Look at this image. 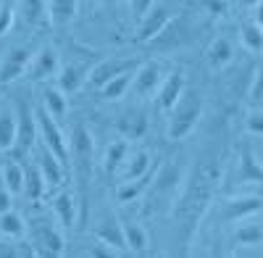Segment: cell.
Instances as JSON below:
<instances>
[{
    "label": "cell",
    "instance_id": "obj_18",
    "mask_svg": "<svg viewBox=\"0 0 263 258\" xmlns=\"http://www.w3.org/2000/svg\"><path fill=\"white\" fill-rule=\"evenodd\" d=\"M156 169H158V161L153 163L142 177H137V179H126V182H119V187L114 190V200H116L119 206H129V203L140 200V198L145 195V190H147L150 179L156 177Z\"/></svg>",
    "mask_w": 263,
    "mask_h": 258
},
{
    "label": "cell",
    "instance_id": "obj_27",
    "mask_svg": "<svg viewBox=\"0 0 263 258\" xmlns=\"http://www.w3.org/2000/svg\"><path fill=\"white\" fill-rule=\"evenodd\" d=\"M121 229H124V243H126V248L132 253H137V255L147 253V232H145V227L140 222L129 219V222L121 224Z\"/></svg>",
    "mask_w": 263,
    "mask_h": 258
},
{
    "label": "cell",
    "instance_id": "obj_14",
    "mask_svg": "<svg viewBox=\"0 0 263 258\" xmlns=\"http://www.w3.org/2000/svg\"><path fill=\"white\" fill-rule=\"evenodd\" d=\"M184 87H187V74H184V69H171V71H166L163 82L158 84V90H156V105H158L163 114H168V111L174 108V103L179 100V95H182Z\"/></svg>",
    "mask_w": 263,
    "mask_h": 258
},
{
    "label": "cell",
    "instance_id": "obj_12",
    "mask_svg": "<svg viewBox=\"0 0 263 258\" xmlns=\"http://www.w3.org/2000/svg\"><path fill=\"white\" fill-rule=\"evenodd\" d=\"M260 208H263V198L258 192H250V195H229L221 206V222L250 219L255 213H260Z\"/></svg>",
    "mask_w": 263,
    "mask_h": 258
},
{
    "label": "cell",
    "instance_id": "obj_40",
    "mask_svg": "<svg viewBox=\"0 0 263 258\" xmlns=\"http://www.w3.org/2000/svg\"><path fill=\"white\" fill-rule=\"evenodd\" d=\"M13 27V3L6 0V3H0V37L8 34Z\"/></svg>",
    "mask_w": 263,
    "mask_h": 258
},
{
    "label": "cell",
    "instance_id": "obj_25",
    "mask_svg": "<svg viewBox=\"0 0 263 258\" xmlns=\"http://www.w3.org/2000/svg\"><path fill=\"white\" fill-rule=\"evenodd\" d=\"M0 234H3L6 240H21L27 234V222L21 216L18 211L8 208L0 213Z\"/></svg>",
    "mask_w": 263,
    "mask_h": 258
},
{
    "label": "cell",
    "instance_id": "obj_30",
    "mask_svg": "<svg viewBox=\"0 0 263 258\" xmlns=\"http://www.w3.org/2000/svg\"><path fill=\"white\" fill-rule=\"evenodd\" d=\"M0 179H3L6 190L13 195H21L24 192V166H21L18 161H8L0 166Z\"/></svg>",
    "mask_w": 263,
    "mask_h": 258
},
{
    "label": "cell",
    "instance_id": "obj_31",
    "mask_svg": "<svg viewBox=\"0 0 263 258\" xmlns=\"http://www.w3.org/2000/svg\"><path fill=\"white\" fill-rule=\"evenodd\" d=\"M135 71H137V69L124 71V74L114 77L111 82H105L103 87L98 90V95H100L103 100H121V98L129 93V87H132V77H135Z\"/></svg>",
    "mask_w": 263,
    "mask_h": 258
},
{
    "label": "cell",
    "instance_id": "obj_21",
    "mask_svg": "<svg viewBox=\"0 0 263 258\" xmlns=\"http://www.w3.org/2000/svg\"><path fill=\"white\" fill-rule=\"evenodd\" d=\"M53 211H55V216H58L63 229H74L77 227L79 208H77V195L71 190H61L58 195L53 198Z\"/></svg>",
    "mask_w": 263,
    "mask_h": 258
},
{
    "label": "cell",
    "instance_id": "obj_48",
    "mask_svg": "<svg viewBox=\"0 0 263 258\" xmlns=\"http://www.w3.org/2000/svg\"><path fill=\"white\" fill-rule=\"evenodd\" d=\"M137 3V0H126V6H129V11H132V6H135Z\"/></svg>",
    "mask_w": 263,
    "mask_h": 258
},
{
    "label": "cell",
    "instance_id": "obj_19",
    "mask_svg": "<svg viewBox=\"0 0 263 258\" xmlns=\"http://www.w3.org/2000/svg\"><path fill=\"white\" fill-rule=\"evenodd\" d=\"M237 182L242 185H260L263 182V163L258 161L253 145L245 140L239 150V163H237Z\"/></svg>",
    "mask_w": 263,
    "mask_h": 258
},
{
    "label": "cell",
    "instance_id": "obj_45",
    "mask_svg": "<svg viewBox=\"0 0 263 258\" xmlns=\"http://www.w3.org/2000/svg\"><path fill=\"white\" fill-rule=\"evenodd\" d=\"M92 8H119L121 0H90Z\"/></svg>",
    "mask_w": 263,
    "mask_h": 258
},
{
    "label": "cell",
    "instance_id": "obj_9",
    "mask_svg": "<svg viewBox=\"0 0 263 258\" xmlns=\"http://www.w3.org/2000/svg\"><path fill=\"white\" fill-rule=\"evenodd\" d=\"M177 13L174 11L168 3H161V0H156V3H153L140 19H137V29H135V42H147L156 37L168 21H171V16Z\"/></svg>",
    "mask_w": 263,
    "mask_h": 258
},
{
    "label": "cell",
    "instance_id": "obj_3",
    "mask_svg": "<svg viewBox=\"0 0 263 258\" xmlns=\"http://www.w3.org/2000/svg\"><path fill=\"white\" fill-rule=\"evenodd\" d=\"M184 174H187L184 158H168L158 163L156 177L150 179L145 195H142V216H156V213L168 211L174 200H177V195L182 192Z\"/></svg>",
    "mask_w": 263,
    "mask_h": 258
},
{
    "label": "cell",
    "instance_id": "obj_34",
    "mask_svg": "<svg viewBox=\"0 0 263 258\" xmlns=\"http://www.w3.org/2000/svg\"><path fill=\"white\" fill-rule=\"evenodd\" d=\"M232 234H234V245H242V248H248V245H260V243H263V227H260L258 222L239 224Z\"/></svg>",
    "mask_w": 263,
    "mask_h": 258
},
{
    "label": "cell",
    "instance_id": "obj_41",
    "mask_svg": "<svg viewBox=\"0 0 263 258\" xmlns=\"http://www.w3.org/2000/svg\"><path fill=\"white\" fill-rule=\"evenodd\" d=\"M208 258H227V248H224V237L221 234H213L211 237V253H208Z\"/></svg>",
    "mask_w": 263,
    "mask_h": 258
},
{
    "label": "cell",
    "instance_id": "obj_43",
    "mask_svg": "<svg viewBox=\"0 0 263 258\" xmlns=\"http://www.w3.org/2000/svg\"><path fill=\"white\" fill-rule=\"evenodd\" d=\"M0 258H18V248L11 240H3L0 243Z\"/></svg>",
    "mask_w": 263,
    "mask_h": 258
},
{
    "label": "cell",
    "instance_id": "obj_37",
    "mask_svg": "<svg viewBox=\"0 0 263 258\" xmlns=\"http://www.w3.org/2000/svg\"><path fill=\"white\" fill-rule=\"evenodd\" d=\"M260 98H263V66H255L253 69V79H250V87H248V103H250V108L260 105Z\"/></svg>",
    "mask_w": 263,
    "mask_h": 258
},
{
    "label": "cell",
    "instance_id": "obj_13",
    "mask_svg": "<svg viewBox=\"0 0 263 258\" xmlns=\"http://www.w3.org/2000/svg\"><path fill=\"white\" fill-rule=\"evenodd\" d=\"M32 45H18V48H11L3 61H0V84H8V82H16L18 77H24L29 63H32Z\"/></svg>",
    "mask_w": 263,
    "mask_h": 258
},
{
    "label": "cell",
    "instance_id": "obj_15",
    "mask_svg": "<svg viewBox=\"0 0 263 258\" xmlns=\"http://www.w3.org/2000/svg\"><path fill=\"white\" fill-rule=\"evenodd\" d=\"M58 69H61V53H58V48L55 45H45L40 53L32 56L27 77H29V82H45V79L55 77Z\"/></svg>",
    "mask_w": 263,
    "mask_h": 258
},
{
    "label": "cell",
    "instance_id": "obj_1",
    "mask_svg": "<svg viewBox=\"0 0 263 258\" xmlns=\"http://www.w3.org/2000/svg\"><path fill=\"white\" fill-rule=\"evenodd\" d=\"M224 179V156L218 150H205L200 158H195L187 166L182 192L171 206V222H174V237H171V255L174 258H190L192 240L200 229L203 216L211 211L218 187Z\"/></svg>",
    "mask_w": 263,
    "mask_h": 258
},
{
    "label": "cell",
    "instance_id": "obj_2",
    "mask_svg": "<svg viewBox=\"0 0 263 258\" xmlns=\"http://www.w3.org/2000/svg\"><path fill=\"white\" fill-rule=\"evenodd\" d=\"M69 163H74V179H77V192H79L77 227H84L87 216H90V190H92V179H95V137L84 121H77L71 126Z\"/></svg>",
    "mask_w": 263,
    "mask_h": 258
},
{
    "label": "cell",
    "instance_id": "obj_5",
    "mask_svg": "<svg viewBox=\"0 0 263 258\" xmlns=\"http://www.w3.org/2000/svg\"><path fill=\"white\" fill-rule=\"evenodd\" d=\"M29 248L34 250L37 258H63L66 250V237L61 234V229L48 222V219H34L29 222Z\"/></svg>",
    "mask_w": 263,
    "mask_h": 258
},
{
    "label": "cell",
    "instance_id": "obj_24",
    "mask_svg": "<svg viewBox=\"0 0 263 258\" xmlns=\"http://www.w3.org/2000/svg\"><path fill=\"white\" fill-rule=\"evenodd\" d=\"M153 163H156V161H153V156L147 153V150H135V153L126 156V161H124V166H121V171H119V177H121V182L137 179V177L145 174Z\"/></svg>",
    "mask_w": 263,
    "mask_h": 258
},
{
    "label": "cell",
    "instance_id": "obj_49",
    "mask_svg": "<svg viewBox=\"0 0 263 258\" xmlns=\"http://www.w3.org/2000/svg\"><path fill=\"white\" fill-rule=\"evenodd\" d=\"M227 3H232V0H227Z\"/></svg>",
    "mask_w": 263,
    "mask_h": 258
},
{
    "label": "cell",
    "instance_id": "obj_23",
    "mask_svg": "<svg viewBox=\"0 0 263 258\" xmlns=\"http://www.w3.org/2000/svg\"><path fill=\"white\" fill-rule=\"evenodd\" d=\"M232 58H234V45H232V42H229L227 37L213 40L211 45H208V50H205V63H208V66H211L213 71L229 66Z\"/></svg>",
    "mask_w": 263,
    "mask_h": 258
},
{
    "label": "cell",
    "instance_id": "obj_46",
    "mask_svg": "<svg viewBox=\"0 0 263 258\" xmlns=\"http://www.w3.org/2000/svg\"><path fill=\"white\" fill-rule=\"evenodd\" d=\"M18 258H37V255H34V250L29 245H21L18 248Z\"/></svg>",
    "mask_w": 263,
    "mask_h": 258
},
{
    "label": "cell",
    "instance_id": "obj_10",
    "mask_svg": "<svg viewBox=\"0 0 263 258\" xmlns=\"http://www.w3.org/2000/svg\"><path fill=\"white\" fill-rule=\"evenodd\" d=\"M137 66H140L137 58H105V61H98V63H92V69H90V74H87L84 84L90 90H100L105 82H111L114 77H119L124 71H132Z\"/></svg>",
    "mask_w": 263,
    "mask_h": 258
},
{
    "label": "cell",
    "instance_id": "obj_47",
    "mask_svg": "<svg viewBox=\"0 0 263 258\" xmlns=\"http://www.w3.org/2000/svg\"><path fill=\"white\" fill-rule=\"evenodd\" d=\"M239 3H242V8H253L255 3H260V0H239Z\"/></svg>",
    "mask_w": 263,
    "mask_h": 258
},
{
    "label": "cell",
    "instance_id": "obj_38",
    "mask_svg": "<svg viewBox=\"0 0 263 258\" xmlns=\"http://www.w3.org/2000/svg\"><path fill=\"white\" fill-rule=\"evenodd\" d=\"M197 6H200L208 16H213V19H221V16L229 13V3H227V0H197Z\"/></svg>",
    "mask_w": 263,
    "mask_h": 258
},
{
    "label": "cell",
    "instance_id": "obj_6",
    "mask_svg": "<svg viewBox=\"0 0 263 258\" xmlns=\"http://www.w3.org/2000/svg\"><path fill=\"white\" fill-rule=\"evenodd\" d=\"M37 142V119H34V108L18 98L16 100V140H13V156L16 158H24L29 156L32 145Z\"/></svg>",
    "mask_w": 263,
    "mask_h": 258
},
{
    "label": "cell",
    "instance_id": "obj_36",
    "mask_svg": "<svg viewBox=\"0 0 263 258\" xmlns=\"http://www.w3.org/2000/svg\"><path fill=\"white\" fill-rule=\"evenodd\" d=\"M239 37H242V45L250 50V53H260L263 50V29L258 24H245L242 29H239Z\"/></svg>",
    "mask_w": 263,
    "mask_h": 258
},
{
    "label": "cell",
    "instance_id": "obj_17",
    "mask_svg": "<svg viewBox=\"0 0 263 258\" xmlns=\"http://www.w3.org/2000/svg\"><path fill=\"white\" fill-rule=\"evenodd\" d=\"M92 63L95 61H69V63H61V69H58V90L63 95H71L77 90L84 87V79L87 74H90L92 69Z\"/></svg>",
    "mask_w": 263,
    "mask_h": 258
},
{
    "label": "cell",
    "instance_id": "obj_11",
    "mask_svg": "<svg viewBox=\"0 0 263 258\" xmlns=\"http://www.w3.org/2000/svg\"><path fill=\"white\" fill-rule=\"evenodd\" d=\"M163 77H166V69H163L161 61H145V63H140V69L135 71V77H132V87L129 90H135V95L140 100L150 98V95H156Z\"/></svg>",
    "mask_w": 263,
    "mask_h": 258
},
{
    "label": "cell",
    "instance_id": "obj_26",
    "mask_svg": "<svg viewBox=\"0 0 263 258\" xmlns=\"http://www.w3.org/2000/svg\"><path fill=\"white\" fill-rule=\"evenodd\" d=\"M77 13H79V0H50L48 3V16L58 27L71 24L77 19Z\"/></svg>",
    "mask_w": 263,
    "mask_h": 258
},
{
    "label": "cell",
    "instance_id": "obj_22",
    "mask_svg": "<svg viewBox=\"0 0 263 258\" xmlns=\"http://www.w3.org/2000/svg\"><path fill=\"white\" fill-rule=\"evenodd\" d=\"M126 156H129V140H124V137L114 140L105 148V153H103V174H105V179H114L119 174Z\"/></svg>",
    "mask_w": 263,
    "mask_h": 258
},
{
    "label": "cell",
    "instance_id": "obj_20",
    "mask_svg": "<svg viewBox=\"0 0 263 258\" xmlns=\"http://www.w3.org/2000/svg\"><path fill=\"white\" fill-rule=\"evenodd\" d=\"M37 169H40V174H42V179H45L48 187H61L66 182V166L50 153L45 145L37 148Z\"/></svg>",
    "mask_w": 263,
    "mask_h": 258
},
{
    "label": "cell",
    "instance_id": "obj_42",
    "mask_svg": "<svg viewBox=\"0 0 263 258\" xmlns=\"http://www.w3.org/2000/svg\"><path fill=\"white\" fill-rule=\"evenodd\" d=\"M116 253H119V250L108 248V245H103V243H95V245L90 248V255H92V258H119Z\"/></svg>",
    "mask_w": 263,
    "mask_h": 258
},
{
    "label": "cell",
    "instance_id": "obj_8",
    "mask_svg": "<svg viewBox=\"0 0 263 258\" xmlns=\"http://www.w3.org/2000/svg\"><path fill=\"white\" fill-rule=\"evenodd\" d=\"M192 29H190V19L184 13H174L168 24L153 37L147 45L158 48V50H174V48H184L187 42H192Z\"/></svg>",
    "mask_w": 263,
    "mask_h": 258
},
{
    "label": "cell",
    "instance_id": "obj_39",
    "mask_svg": "<svg viewBox=\"0 0 263 258\" xmlns=\"http://www.w3.org/2000/svg\"><path fill=\"white\" fill-rule=\"evenodd\" d=\"M245 129L250 135H263V111H260V105H255V108H250L248 119H245Z\"/></svg>",
    "mask_w": 263,
    "mask_h": 258
},
{
    "label": "cell",
    "instance_id": "obj_16",
    "mask_svg": "<svg viewBox=\"0 0 263 258\" xmlns=\"http://www.w3.org/2000/svg\"><path fill=\"white\" fill-rule=\"evenodd\" d=\"M147 111L142 105H132V108H124L116 119V132L124 137V140H140L147 135Z\"/></svg>",
    "mask_w": 263,
    "mask_h": 258
},
{
    "label": "cell",
    "instance_id": "obj_35",
    "mask_svg": "<svg viewBox=\"0 0 263 258\" xmlns=\"http://www.w3.org/2000/svg\"><path fill=\"white\" fill-rule=\"evenodd\" d=\"M18 8H21V16L29 27H37L42 19L48 16V3L45 0H18Z\"/></svg>",
    "mask_w": 263,
    "mask_h": 258
},
{
    "label": "cell",
    "instance_id": "obj_44",
    "mask_svg": "<svg viewBox=\"0 0 263 258\" xmlns=\"http://www.w3.org/2000/svg\"><path fill=\"white\" fill-rule=\"evenodd\" d=\"M8 208H11V192L6 190L3 179H0V213H3V211H8Z\"/></svg>",
    "mask_w": 263,
    "mask_h": 258
},
{
    "label": "cell",
    "instance_id": "obj_32",
    "mask_svg": "<svg viewBox=\"0 0 263 258\" xmlns=\"http://www.w3.org/2000/svg\"><path fill=\"white\" fill-rule=\"evenodd\" d=\"M42 108H45L55 121H61V119L66 116L69 103H66V95H63L58 87H45V90H42Z\"/></svg>",
    "mask_w": 263,
    "mask_h": 258
},
{
    "label": "cell",
    "instance_id": "obj_29",
    "mask_svg": "<svg viewBox=\"0 0 263 258\" xmlns=\"http://www.w3.org/2000/svg\"><path fill=\"white\" fill-rule=\"evenodd\" d=\"M45 179H42L37 163H27L24 166V195L29 203H40L42 195H45Z\"/></svg>",
    "mask_w": 263,
    "mask_h": 258
},
{
    "label": "cell",
    "instance_id": "obj_33",
    "mask_svg": "<svg viewBox=\"0 0 263 258\" xmlns=\"http://www.w3.org/2000/svg\"><path fill=\"white\" fill-rule=\"evenodd\" d=\"M16 140V116L8 108H0V153H8Z\"/></svg>",
    "mask_w": 263,
    "mask_h": 258
},
{
    "label": "cell",
    "instance_id": "obj_28",
    "mask_svg": "<svg viewBox=\"0 0 263 258\" xmlns=\"http://www.w3.org/2000/svg\"><path fill=\"white\" fill-rule=\"evenodd\" d=\"M95 234H98V243H103V245H108V248H114V250H126V243H124V229H121V224L116 222V219H108V222H103L98 229H95Z\"/></svg>",
    "mask_w": 263,
    "mask_h": 258
},
{
    "label": "cell",
    "instance_id": "obj_4",
    "mask_svg": "<svg viewBox=\"0 0 263 258\" xmlns=\"http://www.w3.org/2000/svg\"><path fill=\"white\" fill-rule=\"evenodd\" d=\"M203 108H205L203 95L187 84V87L182 90V95H179V100L174 103V108L168 111V129H166L168 140H184V137H190L195 132V126L200 124Z\"/></svg>",
    "mask_w": 263,
    "mask_h": 258
},
{
    "label": "cell",
    "instance_id": "obj_7",
    "mask_svg": "<svg viewBox=\"0 0 263 258\" xmlns=\"http://www.w3.org/2000/svg\"><path fill=\"white\" fill-rule=\"evenodd\" d=\"M34 119H37V135H42V145H45L63 166H69V142H66V135L58 126V121L42 108V105L34 108Z\"/></svg>",
    "mask_w": 263,
    "mask_h": 258
}]
</instances>
